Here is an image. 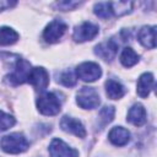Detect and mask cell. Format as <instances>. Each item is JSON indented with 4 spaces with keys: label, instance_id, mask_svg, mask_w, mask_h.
<instances>
[{
    "label": "cell",
    "instance_id": "1",
    "mask_svg": "<svg viewBox=\"0 0 157 157\" xmlns=\"http://www.w3.org/2000/svg\"><path fill=\"white\" fill-rule=\"evenodd\" d=\"M0 147L6 153L16 155V153H22L27 151V148L29 147V144L22 134L12 132V134L2 136L0 141Z\"/></svg>",
    "mask_w": 157,
    "mask_h": 157
},
{
    "label": "cell",
    "instance_id": "2",
    "mask_svg": "<svg viewBox=\"0 0 157 157\" xmlns=\"http://www.w3.org/2000/svg\"><path fill=\"white\" fill-rule=\"evenodd\" d=\"M37 108L43 115H56L61 109V104L54 93L45 92L37 98Z\"/></svg>",
    "mask_w": 157,
    "mask_h": 157
},
{
    "label": "cell",
    "instance_id": "3",
    "mask_svg": "<svg viewBox=\"0 0 157 157\" xmlns=\"http://www.w3.org/2000/svg\"><path fill=\"white\" fill-rule=\"evenodd\" d=\"M76 103L83 109H94L101 103L99 94L93 87H82L76 94Z\"/></svg>",
    "mask_w": 157,
    "mask_h": 157
},
{
    "label": "cell",
    "instance_id": "4",
    "mask_svg": "<svg viewBox=\"0 0 157 157\" xmlns=\"http://www.w3.org/2000/svg\"><path fill=\"white\" fill-rule=\"evenodd\" d=\"M102 75L101 66L92 61H85L76 67V76L85 82H93Z\"/></svg>",
    "mask_w": 157,
    "mask_h": 157
},
{
    "label": "cell",
    "instance_id": "5",
    "mask_svg": "<svg viewBox=\"0 0 157 157\" xmlns=\"http://www.w3.org/2000/svg\"><path fill=\"white\" fill-rule=\"evenodd\" d=\"M31 64L26 61L25 59H18L15 66V71L6 76V81L10 85H20L23 82H27L28 74L31 71Z\"/></svg>",
    "mask_w": 157,
    "mask_h": 157
},
{
    "label": "cell",
    "instance_id": "6",
    "mask_svg": "<svg viewBox=\"0 0 157 157\" xmlns=\"http://www.w3.org/2000/svg\"><path fill=\"white\" fill-rule=\"evenodd\" d=\"M27 82H29L37 91H44L49 85V74L42 66L33 67L28 74Z\"/></svg>",
    "mask_w": 157,
    "mask_h": 157
},
{
    "label": "cell",
    "instance_id": "7",
    "mask_svg": "<svg viewBox=\"0 0 157 157\" xmlns=\"http://www.w3.org/2000/svg\"><path fill=\"white\" fill-rule=\"evenodd\" d=\"M66 29H67V25L65 22H63L61 20H53L45 27L43 32V38L48 43H56L63 37Z\"/></svg>",
    "mask_w": 157,
    "mask_h": 157
},
{
    "label": "cell",
    "instance_id": "8",
    "mask_svg": "<svg viewBox=\"0 0 157 157\" xmlns=\"http://www.w3.org/2000/svg\"><path fill=\"white\" fill-rule=\"evenodd\" d=\"M98 31H99L98 26L91 22H82L81 25L76 26V28L74 29L72 38L75 39V42H78V43L92 40L98 34Z\"/></svg>",
    "mask_w": 157,
    "mask_h": 157
},
{
    "label": "cell",
    "instance_id": "9",
    "mask_svg": "<svg viewBox=\"0 0 157 157\" xmlns=\"http://www.w3.org/2000/svg\"><path fill=\"white\" fill-rule=\"evenodd\" d=\"M50 157H78V152L60 139L52 140L49 145Z\"/></svg>",
    "mask_w": 157,
    "mask_h": 157
},
{
    "label": "cell",
    "instance_id": "10",
    "mask_svg": "<svg viewBox=\"0 0 157 157\" xmlns=\"http://www.w3.org/2000/svg\"><path fill=\"white\" fill-rule=\"evenodd\" d=\"M60 128L69 134L76 135L77 137H85L86 136V129H85L83 124L75 118H71L67 115L63 117L60 120Z\"/></svg>",
    "mask_w": 157,
    "mask_h": 157
},
{
    "label": "cell",
    "instance_id": "11",
    "mask_svg": "<svg viewBox=\"0 0 157 157\" xmlns=\"http://www.w3.org/2000/svg\"><path fill=\"white\" fill-rule=\"evenodd\" d=\"M139 42L147 49H155L156 47V27L144 26L137 34Z\"/></svg>",
    "mask_w": 157,
    "mask_h": 157
},
{
    "label": "cell",
    "instance_id": "12",
    "mask_svg": "<svg viewBox=\"0 0 157 157\" xmlns=\"http://www.w3.org/2000/svg\"><path fill=\"white\" fill-rule=\"evenodd\" d=\"M94 52L103 60H112V59H114V56L118 52V44L113 39H109V40H105V42L96 45Z\"/></svg>",
    "mask_w": 157,
    "mask_h": 157
},
{
    "label": "cell",
    "instance_id": "13",
    "mask_svg": "<svg viewBox=\"0 0 157 157\" xmlns=\"http://www.w3.org/2000/svg\"><path fill=\"white\" fill-rule=\"evenodd\" d=\"M128 121L131 123L135 126H141L146 123V109L144 108L142 104L136 103L134 104L129 112H128Z\"/></svg>",
    "mask_w": 157,
    "mask_h": 157
},
{
    "label": "cell",
    "instance_id": "14",
    "mask_svg": "<svg viewBox=\"0 0 157 157\" xmlns=\"http://www.w3.org/2000/svg\"><path fill=\"white\" fill-rule=\"evenodd\" d=\"M153 83H155V80H153V75L151 72L142 74L137 81V88H136L137 94L141 98H146L150 94V92L152 91Z\"/></svg>",
    "mask_w": 157,
    "mask_h": 157
},
{
    "label": "cell",
    "instance_id": "15",
    "mask_svg": "<svg viewBox=\"0 0 157 157\" xmlns=\"http://www.w3.org/2000/svg\"><path fill=\"white\" fill-rule=\"evenodd\" d=\"M109 141L115 146H124L130 140V132L123 126H115L113 128L108 134Z\"/></svg>",
    "mask_w": 157,
    "mask_h": 157
},
{
    "label": "cell",
    "instance_id": "16",
    "mask_svg": "<svg viewBox=\"0 0 157 157\" xmlns=\"http://www.w3.org/2000/svg\"><path fill=\"white\" fill-rule=\"evenodd\" d=\"M105 92H107V96L110 99H119L125 94L126 90L120 82H118L115 80H107V82H105Z\"/></svg>",
    "mask_w": 157,
    "mask_h": 157
},
{
    "label": "cell",
    "instance_id": "17",
    "mask_svg": "<svg viewBox=\"0 0 157 157\" xmlns=\"http://www.w3.org/2000/svg\"><path fill=\"white\" fill-rule=\"evenodd\" d=\"M109 6H110L112 15L124 16V15L131 12V10L134 7V2L132 1H112V2H109Z\"/></svg>",
    "mask_w": 157,
    "mask_h": 157
},
{
    "label": "cell",
    "instance_id": "18",
    "mask_svg": "<svg viewBox=\"0 0 157 157\" xmlns=\"http://www.w3.org/2000/svg\"><path fill=\"white\" fill-rule=\"evenodd\" d=\"M18 33L10 27H0V45H10L16 43Z\"/></svg>",
    "mask_w": 157,
    "mask_h": 157
},
{
    "label": "cell",
    "instance_id": "19",
    "mask_svg": "<svg viewBox=\"0 0 157 157\" xmlns=\"http://www.w3.org/2000/svg\"><path fill=\"white\" fill-rule=\"evenodd\" d=\"M139 61V55L134 52L132 48L126 47L123 49L121 55H120V63L125 66V67H131L135 64H137Z\"/></svg>",
    "mask_w": 157,
    "mask_h": 157
},
{
    "label": "cell",
    "instance_id": "20",
    "mask_svg": "<svg viewBox=\"0 0 157 157\" xmlns=\"http://www.w3.org/2000/svg\"><path fill=\"white\" fill-rule=\"evenodd\" d=\"M94 13L101 17V18H109L112 17V11H110V6H109V2H98L94 5Z\"/></svg>",
    "mask_w": 157,
    "mask_h": 157
},
{
    "label": "cell",
    "instance_id": "21",
    "mask_svg": "<svg viewBox=\"0 0 157 157\" xmlns=\"http://www.w3.org/2000/svg\"><path fill=\"white\" fill-rule=\"evenodd\" d=\"M16 123L15 118L2 110H0V131H5L7 129H10L11 126H13Z\"/></svg>",
    "mask_w": 157,
    "mask_h": 157
},
{
    "label": "cell",
    "instance_id": "22",
    "mask_svg": "<svg viewBox=\"0 0 157 157\" xmlns=\"http://www.w3.org/2000/svg\"><path fill=\"white\" fill-rule=\"evenodd\" d=\"M114 114H115V109H114V107H112V105L104 107V108H102V110L99 112V117H101V119L103 120L104 124L110 123V121L113 120V118H114Z\"/></svg>",
    "mask_w": 157,
    "mask_h": 157
},
{
    "label": "cell",
    "instance_id": "23",
    "mask_svg": "<svg viewBox=\"0 0 157 157\" xmlns=\"http://www.w3.org/2000/svg\"><path fill=\"white\" fill-rule=\"evenodd\" d=\"M59 81H60L64 86H66V87H72V86L76 85V77H75V75H74L71 71H65V72H63V74L60 75Z\"/></svg>",
    "mask_w": 157,
    "mask_h": 157
},
{
    "label": "cell",
    "instance_id": "24",
    "mask_svg": "<svg viewBox=\"0 0 157 157\" xmlns=\"http://www.w3.org/2000/svg\"><path fill=\"white\" fill-rule=\"evenodd\" d=\"M80 4L81 2H78V1H59L55 4V6L58 9H60L61 11H67V10H74Z\"/></svg>",
    "mask_w": 157,
    "mask_h": 157
},
{
    "label": "cell",
    "instance_id": "25",
    "mask_svg": "<svg viewBox=\"0 0 157 157\" xmlns=\"http://www.w3.org/2000/svg\"><path fill=\"white\" fill-rule=\"evenodd\" d=\"M16 2L15 1H4V0H0V11L7 9V7H11V6H15Z\"/></svg>",
    "mask_w": 157,
    "mask_h": 157
}]
</instances>
